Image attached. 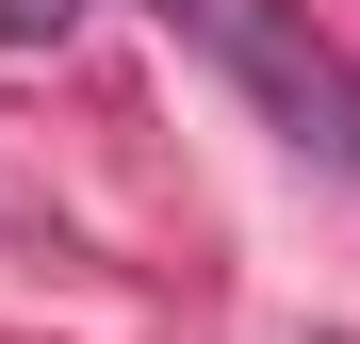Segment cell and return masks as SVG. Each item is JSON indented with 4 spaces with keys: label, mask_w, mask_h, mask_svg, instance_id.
Segmentation results:
<instances>
[{
    "label": "cell",
    "mask_w": 360,
    "mask_h": 344,
    "mask_svg": "<svg viewBox=\"0 0 360 344\" xmlns=\"http://www.w3.org/2000/svg\"><path fill=\"white\" fill-rule=\"evenodd\" d=\"M164 33H197L229 82H246V115L295 148V164H328V181H360V66L295 17V0H148Z\"/></svg>",
    "instance_id": "cell-1"
},
{
    "label": "cell",
    "mask_w": 360,
    "mask_h": 344,
    "mask_svg": "<svg viewBox=\"0 0 360 344\" xmlns=\"http://www.w3.org/2000/svg\"><path fill=\"white\" fill-rule=\"evenodd\" d=\"M82 17V0H0V33H66Z\"/></svg>",
    "instance_id": "cell-2"
}]
</instances>
